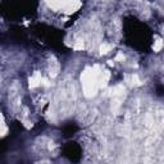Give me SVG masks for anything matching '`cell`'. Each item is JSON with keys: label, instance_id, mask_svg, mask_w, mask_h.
<instances>
[{"label": "cell", "instance_id": "cell-1", "mask_svg": "<svg viewBox=\"0 0 164 164\" xmlns=\"http://www.w3.org/2000/svg\"><path fill=\"white\" fill-rule=\"evenodd\" d=\"M39 85H41V74L39 72H35L34 76L30 78V86L31 87H36Z\"/></svg>", "mask_w": 164, "mask_h": 164}, {"label": "cell", "instance_id": "cell-2", "mask_svg": "<svg viewBox=\"0 0 164 164\" xmlns=\"http://www.w3.org/2000/svg\"><path fill=\"white\" fill-rule=\"evenodd\" d=\"M162 48H163V41H162V39H156V41H154V46H153L154 51H159Z\"/></svg>", "mask_w": 164, "mask_h": 164}, {"label": "cell", "instance_id": "cell-3", "mask_svg": "<svg viewBox=\"0 0 164 164\" xmlns=\"http://www.w3.org/2000/svg\"><path fill=\"white\" fill-rule=\"evenodd\" d=\"M110 49H112L110 45H108V44H103L101 48H100V53L101 54H107L109 50H110Z\"/></svg>", "mask_w": 164, "mask_h": 164}]
</instances>
